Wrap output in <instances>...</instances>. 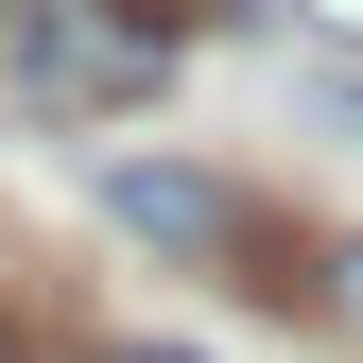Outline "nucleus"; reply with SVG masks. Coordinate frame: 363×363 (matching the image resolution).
I'll use <instances>...</instances> for the list:
<instances>
[{"label": "nucleus", "mask_w": 363, "mask_h": 363, "mask_svg": "<svg viewBox=\"0 0 363 363\" xmlns=\"http://www.w3.org/2000/svg\"><path fill=\"white\" fill-rule=\"evenodd\" d=\"M191 52V0H0V104L35 121H121Z\"/></svg>", "instance_id": "obj_1"}, {"label": "nucleus", "mask_w": 363, "mask_h": 363, "mask_svg": "<svg viewBox=\"0 0 363 363\" xmlns=\"http://www.w3.org/2000/svg\"><path fill=\"white\" fill-rule=\"evenodd\" d=\"M104 363H208V346H104Z\"/></svg>", "instance_id": "obj_5"}, {"label": "nucleus", "mask_w": 363, "mask_h": 363, "mask_svg": "<svg viewBox=\"0 0 363 363\" xmlns=\"http://www.w3.org/2000/svg\"><path fill=\"white\" fill-rule=\"evenodd\" d=\"M104 208L139 225V242H191V259H259L242 191H225V173H191V156H121V173H104Z\"/></svg>", "instance_id": "obj_2"}, {"label": "nucleus", "mask_w": 363, "mask_h": 363, "mask_svg": "<svg viewBox=\"0 0 363 363\" xmlns=\"http://www.w3.org/2000/svg\"><path fill=\"white\" fill-rule=\"evenodd\" d=\"M294 35H329V52H363V0H294Z\"/></svg>", "instance_id": "obj_4"}, {"label": "nucleus", "mask_w": 363, "mask_h": 363, "mask_svg": "<svg viewBox=\"0 0 363 363\" xmlns=\"http://www.w3.org/2000/svg\"><path fill=\"white\" fill-rule=\"evenodd\" d=\"M311 311H329V329H363V242H329V259H311Z\"/></svg>", "instance_id": "obj_3"}]
</instances>
